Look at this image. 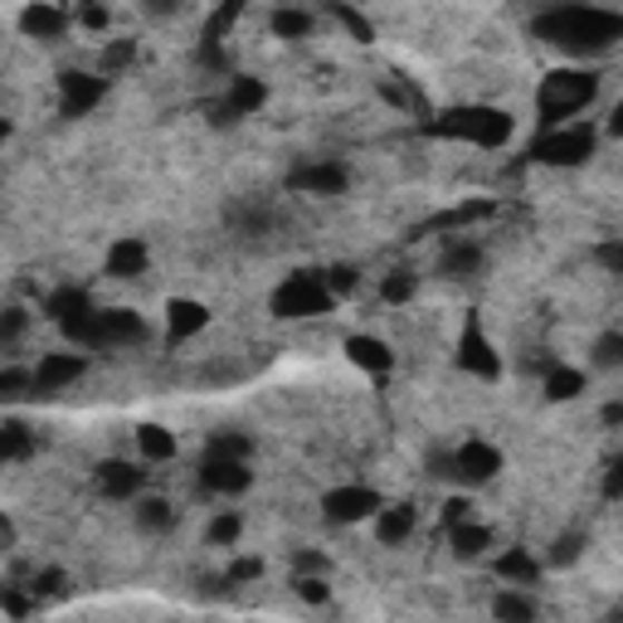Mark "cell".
I'll return each instance as SVG.
<instances>
[{"label":"cell","mask_w":623,"mask_h":623,"mask_svg":"<svg viewBox=\"0 0 623 623\" xmlns=\"http://www.w3.org/2000/svg\"><path fill=\"white\" fill-rule=\"evenodd\" d=\"M380 293H386V302H409V298H415V278L395 273V278H386V283H380Z\"/></svg>","instance_id":"31"},{"label":"cell","mask_w":623,"mask_h":623,"mask_svg":"<svg viewBox=\"0 0 623 623\" xmlns=\"http://www.w3.org/2000/svg\"><path fill=\"white\" fill-rule=\"evenodd\" d=\"M137 448L147 463H166L176 458V439H171V429H156V424H147V429H137Z\"/></svg>","instance_id":"24"},{"label":"cell","mask_w":623,"mask_h":623,"mask_svg":"<svg viewBox=\"0 0 623 623\" xmlns=\"http://www.w3.org/2000/svg\"><path fill=\"white\" fill-rule=\"evenodd\" d=\"M20 25H25V35L59 39L64 30H69V16H64V10H49V6H35V10H25L20 16Z\"/></svg>","instance_id":"22"},{"label":"cell","mask_w":623,"mask_h":623,"mask_svg":"<svg viewBox=\"0 0 623 623\" xmlns=\"http://www.w3.org/2000/svg\"><path fill=\"white\" fill-rule=\"evenodd\" d=\"M590 366H594V370H619V366H623V337H619V331H604V337L594 341Z\"/></svg>","instance_id":"27"},{"label":"cell","mask_w":623,"mask_h":623,"mask_svg":"<svg viewBox=\"0 0 623 623\" xmlns=\"http://www.w3.org/2000/svg\"><path fill=\"white\" fill-rule=\"evenodd\" d=\"M142 483H147V473L132 468V463H103L98 468V487L103 497H142Z\"/></svg>","instance_id":"18"},{"label":"cell","mask_w":623,"mask_h":623,"mask_svg":"<svg viewBox=\"0 0 623 623\" xmlns=\"http://www.w3.org/2000/svg\"><path fill=\"white\" fill-rule=\"evenodd\" d=\"M483 263H487V249L477 244V239H448L439 263H434V273H439L444 283H468V278L483 273Z\"/></svg>","instance_id":"8"},{"label":"cell","mask_w":623,"mask_h":623,"mask_svg":"<svg viewBox=\"0 0 623 623\" xmlns=\"http://www.w3.org/2000/svg\"><path fill=\"white\" fill-rule=\"evenodd\" d=\"M331 308H337V298L327 293L322 273H293L273 293V312L278 317H317V312H331Z\"/></svg>","instance_id":"3"},{"label":"cell","mask_w":623,"mask_h":623,"mask_svg":"<svg viewBox=\"0 0 623 623\" xmlns=\"http://www.w3.org/2000/svg\"><path fill=\"white\" fill-rule=\"evenodd\" d=\"M497 468H502V454H497V448L483 444V439H468L454 458H448L444 473L458 477V483H468V487H477V483H493Z\"/></svg>","instance_id":"7"},{"label":"cell","mask_w":623,"mask_h":623,"mask_svg":"<svg viewBox=\"0 0 623 623\" xmlns=\"http://www.w3.org/2000/svg\"><path fill=\"white\" fill-rule=\"evenodd\" d=\"M78 376H84V356L78 351H49V356H39V366L30 370V386L35 390H64V386H74Z\"/></svg>","instance_id":"11"},{"label":"cell","mask_w":623,"mask_h":623,"mask_svg":"<svg viewBox=\"0 0 623 623\" xmlns=\"http://www.w3.org/2000/svg\"><path fill=\"white\" fill-rule=\"evenodd\" d=\"M205 322H210V312L201 308V302H171L166 308V341H176L181 347V341H191Z\"/></svg>","instance_id":"19"},{"label":"cell","mask_w":623,"mask_h":623,"mask_svg":"<svg viewBox=\"0 0 623 623\" xmlns=\"http://www.w3.org/2000/svg\"><path fill=\"white\" fill-rule=\"evenodd\" d=\"M386 502H380V493H370V487H331V493L322 497V512H327V522H337V526H356V522H370Z\"/></svg>","instance_id":"6"},{"label":"cell","mask_w":623,"mask_h":623,"mask_svg":"<svg viewBox=\"0 0 623 623\" xmlns=\"http://www.w3.org/2000/svg\"><path fill=\"white\" fill-rule=\"evenodd\" d=\"M541 30H551V39L570 55H594V49H609L619 39V16L609 10H555L551 20H541Z\"/></svg>","instance_id":"1"},{"label":"cell","mask_w":623,"mask_h":623,"mask_svg":"<svg viewBox=\"0 0 623 623\" xmlns=\"http://www.w3.org/2000/svg\"><path fill=\"white\" fill-rule=\"evenodd\" d=\"M594 127L590 123H565V127H546V137L536 142V156L551 166H575L585 162V156L594 152Z\"/></svg>","instance_id":"5"},{"label":"cell","mask_w":623,"mask_h":623,"mask_svg":"<svg viewBox=\"0 0 623 623\" xmlns=\"http://www.w3.org/2000/svg\"><path fill=\"white\" fill-rule=\"evenodd\" d=\"M493 619L497 623H536L541 609H536V594L532 590H507L502 585L493 594Z\"/></svg>","instance_id":"16"},{"label":"cell","mask_w":623,"mask_h":623,"mask_svg":"<svg viewBox=\"0 0 623 623\" xmlns=\"http://www.w3.org/2000/svg\"><path fill=\"white\" fill-rule=\"evenodd\" d=\"M35 448V439H30V429L25 424H0V463H16V458H25Z\"/></svg>","instance_id":"26"},{"label":"cell","mask_w":623,"mask_h":623,"mask_svg":"<svg viewBox=\"0 0 623 623\" xmlns=\"http://www.w3.org/2000/svg\"><path fill=\"white\" fill-rule=\"evenodd\" d=\"M132 522H137L142 536H166L176 526V507H171V497L142 493V497H132Z\"/></svg>","instance_id":"13"},{"label":"cell","mask_w":623,"mask_h":623,"mask_svg":"<svg viewBox=\"0 0 623 623\" xmlns=\"http://www.w3.org/2000/svg\"><path fill=\"white\" fill-rule=\"evenodd\" d=\"M551 400H575L580 390H585V370H570V366H555L551 380H546Z\"/></svg>","instance_id":"28"},{"label":"cell","mask_w":623,"mask_h":623,"mask_svg":"<svg viewBox=\"0 0 623 623\" xmlns=\"http://www.w3.org/2000/svg\"><path fill=\"white\" fill-rule=\"evenodd\" d=\"M444 132L473 142V147H502V142L512 137V117L497 108H458L444 117Z\"/></svg>","instance_id":"4"},{"label":"cell","mask_w":623,"mask_h":623,"mask_svg":"<svg viewBox=\"0 0 623 623\" xmlns=\"http://www.w3.org/2000/svg\"><path fill=\"white\" fill-rule=\"evenodd\" d=\"M288 185L302 191V195H347L351 171L341 162H308V166H298L293 176H288Z\"/></svg>","instance_id":"9"},{"label":"cell","mask_w":623,"mask_h":623,"mask_svg":"<svg viewBox=\"0 0 623 623\" xmlns=\"http://www.w3.org/2000/svg\"><path fill=\"white\" fill-rule=\"evenodd\" d=\"M448 532H454V551L463 555V561H473V555H483L487 546H493V532H487L483 522H458V526H448Z\"/></svg>","instance_id":"23"},{"label":"cell","mask_w":623,"mask_h":623,"mask_svg":"<svg viewBox=\"0 0 623 623\" xmlns=\"http://www.w3.org/2000/svg\"><path fill=\"white\" fill-rule=\"evenodd\" d=\"M269 25H273V35H283V39H308L317 20H312V10H273Z\"/></svg>","instance_id":"25"},{"label":"cell","mask_w":623,"mask_h":623,"mask_svg":"<svg viewBox=\"0 0 623 623\" xmlns=\"http://www.w3.org/2000/svg\"><path fill=\"white\" fill-rule=\"evenodd\" d=\"M347 356H351V366L366 370V376H386V370L395 366V351H390L380 337H366V331L347 341Z\"/></svg>","instance_id":"17"},{"label":"cell","mask_w":623,"mask_h":623,"mask_svg":"<svg viewBox=\"0 0 623 623\" xmlns=\"http://www.w3.org/2000/svg\"><path fill=\"white\" fill-rule=\"evenodd\" d=\"M103 93H108V84H103L98 74H64L59 78V98H64V117H84L103 103Z\"/></svg>","instance_id":"12"},{"label":"cell","mask_w":623,"mask_h":623,"mask_svg":"<svg viewBox=\"0 0 623 623\" xmlns=\"http://www.w3.org/2000/svg\"><path fill=\"white\" fill-rule=\"evenodd\" d=\"M458 361H463V370H473V376H487V380L502 370V356L493 351V341L483 337V327H477V322L463 331V356H458Z\"/></svg>","instance_id":"14"},{"label":"cell","mask_w":623,"mask_h":623,"mask_svg":"<svg viewBox=\"0 0 623 623\" xmlns=\"http://www.w3.org/2000/svg\"><path fill=\"white\" fill-rule=\"evenodd\" d=\"M10 536H16V526H10V516L0 512V541H10Z\"/></svg>","instance_id":"32"},{"label":"cell","mask_w":623,"mask_h":623,"mask_svg":"<svg viewBox=\"0 0 623 623\" xmlns=\"http://www.w3.org/2000/svg\"><path fill=\"white\" fill-rule=\"evenodd\" d=\"M25 331H30V312H25V308H6V312H0V351L20 347Z\"/></svg>","instance_id":"29"},{"label":"cell","mask_w":623,"mask_h":623,"mask_svg":"<svg viewBox=\"0 0 623 623\" xmlns=\"http://www.w3.org/2000/svg\"><path fill=\"white\" fill-rule=\"evenodd\" d=\"M249 483H254V473L239 458H205V468H201V487L215 497H239V493H249Z\"/></svg>","instance_id":"10"},{"label":"cell","mask_w":623,"mask_h":623,"mask_svg":"<svg viewBox=\"0 0 623 623\" xmlns=\"http://www.w3.org/2000/svg\"><path fill=\"white\" fill-rule=\"evenodd\" d=\"M594 88H600V84H594V74H585V69L546 74V84H541V123H546V127L580 123V113L590 108Z\"/></svg>","instance_id":"2"},{"label":"cell","mask_w":623,"mask_h":623,"mask_svg":"<svg viewBox=\"0 0 623 623\" xmlns=\"http://www.w3.org/2000/svg\"><path fill=\"white\" fill-rule=\"evenodd\" d=\"M370 522H376V536H380V546H405L409 536H415V512L405 507V502H386V507H380L376 516H370Z\"/></svg>","instance_id":"15"},{"label":"cell","mask_w":623,"mask_h":623,"mask_svg":"<svg viewBox=\"0 0 623 623\" xmlns=\"http://www.w3.org/2000/svg\"><path fill=\"white\" fill-rule=\"evenodd\" d=\"M239 536H244V522H239L234 512H220L215 522H210V546H234Z\"/></svg>","instance_id":"30"},{"label":"cell","mask_w":623,"mask_h":623,"mask_svg":"<svg viewBox=\"0 0 623 623\" xmlns=\"http://www.w3.org/2000/svg\"><path fill=\"white\" fill-rule=\"evenodd\" d=\"M541 570H546V565H541L532 551H507L497 561V575L507 580V590H532L536 580H541Z\"/></svg>","instance_id":"20"},{"label":"cell","mask_w":623,"mask_h":623,"mask_svg":"<svg viewBox=\"0 0 623 623\" xmlns=\"http://www.w3.org/2000/svg\"><path fill=\"white\" fill-rule=\"evenodd\" d=\"M147 244L142 239H117L113 244V254H108V273L113 278H142L147 273Z\"/></svg>","instance_id":"21"}]
</instances>
